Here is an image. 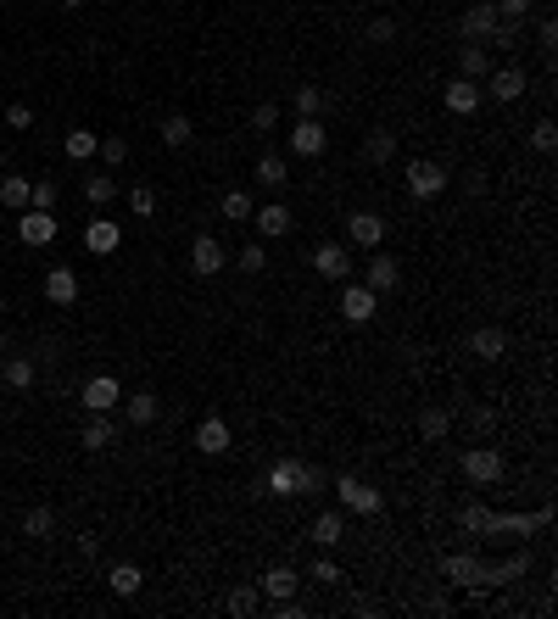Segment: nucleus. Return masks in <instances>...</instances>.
<instances>
[{
	"mask_svg": "<svg viewBox=\"0 0 558 619\" xmlns=\"http://www.w3.org/2000/svg\"><path fill=\"white\" fill-rule=\"evenodd\" d=\"M531 145H536V151H553V145H558V128H553V117H542V123L531 128Z\"/></svg>",
	"mask_w": 558,
	"mask_h": 619,
	"instance_id": "obj_49",
	"label": "nucleus"
},
{
	"mask_svg": "<svg viewBox=\"0 0 558 619\" xmlns=\"http://www.w3.org/2000/svg\"><path fill=\"white\" fill-rule=\"evenodd\" d=\"M374 302L380 296H374L364 279H341V318L352 324V330H364V324L374 318Z\"/></svg>",
	"mask_w": 558,
	"mask_h": 619,
	"instance_id": "obj_5",
	"label": "nucleus"
},
{
	"mask_svg": "<svg viewBox=\"0 0 558 619\" xmlns=\"http://www.w3.org/2000/svg\"><path fill=\"white\" fill-rule=\"evenodd\" d=\"M480 84H486L480 95H491V101H503V107H514L519 95L531 89V84H525V73H519V68H491V73H486Z\"/></svg>",
	"mask_w": 558,
	"mask_h": 619,
	"instance_id": "obj_10",
	"label": "nucleus"
},
{
	"mask_svg": "<svg viewBox=\"0 0 558 619\" xmlns=\"http://www.w3.org/2000/svg\"><path fill=\"white\" fill-rule=\"evenodd\" d=\"M402 184H408L413 202H436V195L452 184V174L441 168V162H430V156H413V162H408V174H402Z\"/></svg>",
	"mask_w": 558,
	"mask_h": 619,
	"instance_id": "obj_1",
	"label": "nucleus"
},
{
	"mask_svg": "<svg viewBox=\"0 0 558 619\" xmlns=\"http://www.w3.org/2000/svg\"><path fill=\"white\" fill-rule=\"evenodd\" d=\"M112 436H118L112 413H90V425L79 430V446H84V452H107V446H112Z\"/></svg>",
	"mask_w": 558,
	"mask_h": 619,
	"instance_id": "obj_25",
	"label": "nucleus"
},
{
	"mask_svg": "<svg viewBox=\"0 0 558 619\" xmlns=\"http://www.w3.org/2000/svg\"><path fill=\"white\" fill-rule=\"evenodd\" d=\"M441 101H447V112L469 117V112H480V84H475V79H452V84L441 89Z\"/></svg>",
	"mask_w": 558,
	"mask_h": 619,
	"instance_id": "obj_19",
	"label": "nucleus"
},
{
	"mask_svg": "<svg viewBox=\"0 0 558 619\" xmlns=\"http://www.w3.org/2000/svg\"><path fill=\"white\" fill-rule=\"evenodd\" d=\"M285 145H290V156H324V151H330V135H324L318 117H297V128L285 135Z\"/></svg>",
	"mask_w": 558,
	"mask_h": 619,
	"instance_id": "obj_7",
	"label": "nucleus"
},
{
	"mask_svg": "<svg viewBox=\"0 0 558 619\" xmlns=\"http://www.w3.org/2000/svg\"><path fill=\"white\" fill-rule=\"evenodd\" d=\"M313 274H318V279H330V285L352 279V257H346V246H341V240H318V251H313Z\"/></svg>",
	"mask_w": 558,
	"mask_h": 619,
	"instance_id": "obj_8",
	"label": "nucleus"
},
{
	"mask_svg": "<svg viewBox=\"0 0 558 619\" xmlns=\"http://www.w3.org/2000/svg\"><path fill=\"white\" fill-rule=\"evenodd\" d=\"M536 40H542V45H547V51H553V45H558V23H553V17H542V23H536Z\"/></svg>",
	"mask_w": 558,
	"mask_h": 619,
	"instance_id": "obj_55",
	"label": "nucleus"
},
{
	"mask_svg": "<svg viewBox=\"0 0 558 619\" xmlns=\"http://www.w3.org/2000/svg\"><path fill=\"white\" fill-rule=\"evenodd\" d=\"M34 357H0V380H6L12 390H28V385H34Z\"/></svg>",
	"mask_w": 558,
	"mask_h": 619,
	"instance_id": "obj_29",
	"label": "nucleus"
},
{
	"mask_svg": "<svg viewBox=\"0 0 558 619\" xmlns=\"http://www.w3.org/2000/svg\"><path fill=\"white\" fill-rule=\"evenodd\" d=\"M95 145H101V135H90V128H73L68 140H61V151H68L73 162H84V156H95Z\"/></svg>",
	"mask_w": 558,
	"mask_h": 619,
	"instance_id": "obj_36",
	"label": "nucleus"
},
{
	"mask_svg": "<svg viewBox=\"0 0 558 619\" xmlns=\"http://www.w3.org/2000/svg\"><path fill=\"white\" fill-rule=\"evenodd\" d=\"M251 218H257V240H285L290 235V207H279V202L257 207Z\"/></svg>",
	"mask_w": 558,
	"mask_h": 619,
	"instance_id": "obj_21",
	"label": "nucleus"
},
{
	"mask_svg": "<svg viewBox=\"0 0 558 619\" xmlns=\"http://www.w3.org/2000/svg\"><path fill=\"white\" fill-rule=\"evenodd\" d=\"M436 569H441V580H452V586H464V592H486V569H491V564L469 558V552H447V558H441Z\"/></svg>",
	"mask_w": 558,
	"mask_h": 619,
	"instance_id": "obj_4",
	"label": "nucleus"
},
{
	"mask_svg": "<svg viewBox=\"0 0 558 619\" xmlns=\"http://www.w3.org/2000/svg\"><path fill=\"white\" fill-rule=\"evenodd\" d=\"M51 530H56V513H51V508H28V513H23V536L45 541Z\"/></svg>",
	"mask_w": 558,
	"mask_h": 619,
	"instance_id": "obj_35",
	"label": "nucleus"
},
{
	"mask_svg": "<svg viewBox=\"0 0 558 619\" xmlns=\"http://www.w3.org/2000/svg\"><path fill=\"white\" fill-rule=\"evenodd\" d=\"M28 123H34V107H6V128H28Z\"/></svg>",
	"mask_w": 558,
	"mask_h": 619,
	"instance_id": "obj_54",
	"label": "nucleus"
},
{
	"mask_svg": "<svg viewBox=\"0 0 558 619\" xmlns=\"http://www.w3.org/2000/svg\"><path fill=\"white\" fill-rule=\"evenodd\" d=\"M307 536H313V547H324V552L341 547V541H346V513H341V508H324L313 525H307Z\"/></svg>",
	"mask_w": 558,
	"mask_h": 619,
	"instance_id": "obj_15",
	"label": "nucleus"
},
{
	"mask_svg": "<svg viewBox=\"0 0 558 619\" xmlns=\"http://www.w3.org/2000/svg\"><path fill=\"white\" fill-rule=\"evenodd\" d=\"M223 263H229L223 246H218L213 235H195V246H190V268L202 274V279H213V274H223Z\"/></svg>",
	"mask_w": 558,
	"mask_h": 619,
	"instance_id": "obj_17",
	"label": "nucleus"
},
{
	"mask_svg": "<svg viewBox=\"0 0 558 619\" xmlns=\"http://www.w3.org/2000/svg\"><path fill=\"white\" fill-rule=\"evenodd\" d=\"M290 107H297V117H318V107H324V89H313V84L290 89Z\"/></svg>",
	"mask_w": 558,
	"mask_h": 619,
	"instance_id": "obj_39",
	"label": "nucleus"
},
{
	"mask_svg": "<svg viewBox=\"0 0 558 619\" xmlns=\"http://www.w3.org/2000/svg\"><path fill=\"white\" fill-rule=\"evenodd\" d=\"M307 580H318V586H341V564H336V558H313V564H307Z\"/></svg>",
	"mask_w": 558,
	"mask_h": 619,
	"instance_id": "obj_44",
	"label": "nucleus"
},
{
	"mask_svg": "<svg viewBox=\"0 0 558 619\" xmlns=\"http://www.w3.org/2000/svg\"><path fill=\"white\" fill-rule=\"evenodd\" d=\"M84 246H90L95 257H112V251L123 246V223H112V218H90V230H84Z\"/></svg>",
	"mask_w": 558,
	"mask_h": 619,
	"instance_id": "obj_18",
	"label": "nucleus"
},
{
	"mask_svg": "<svg viewBox=\"0 0 558 619\" xmlns=\"http://www.w3.org/2000/svg\"><path fill=\"white\" fill-rule=\"evenodd\" d=\"M0 202L23 212V207H28V179H17V174H12V179H0Z\"/></svg>",
	"mask_w": 558,
	"mask_h": 619,
	"instance_id": "obj_42",
	"label": "nucleus"
},
{
	"mask_svg": "<svg viewBox=\"0 0 558 619\" xmlns=\"http://www.w3.org/2000/svg\"><path fill=\"white\" fill-rule=\"evenodd\" d=\"M95 156H101L107 168H123V162H128V140H123V135H107L101 145H95Z\"/></svg>",
	"mask_w": 558,
	"mask_h": 619,
	"instance_id": "obj_40",
	"label": "nucleus"
},
{
	"mask_svg": "<svg viewBox=\"0 0 558 619\" xmlns=\"http://www.w3.org/2000/svg\"><path fill=\"white\" fill-rule=\"evenodd\" d=\"M447 430H452V413L447 408H424L419 413V436L424 441H447Z\"/></svg>",
	"mask_w": 558,
	"mask_h": 619,
	"instance_id": "obj_31",
	"label": "nucleus"
},
{
	"mask_svg": "<svg viewBox=\"0 0 558 619\" xmlns=\"http://www.w3.org/2000/svg\"><path fill=\"white\" fill-rule=\"evenodd\" d=\"M61 6H68V12H79V6H90V0H61Z\"/></svg>",
	"mask_w": 558,
	"mask_h": 619,
	"instance_id": "obj_56",
	"label": "nucleus"
},
{
	"mask_svg": "<svg viewBox=\"0 0 558 619\" xmlns=\"http://www.w3.org/2000/svg\"><path fill=\"white\" fill-rule=\"evenodd\" d=\"M190 140H195V128H190V117H184V112L162 117V145H174V151H179V145H190Z\"/></svg>",
	"mask_w": 558,
	"mask_h": 619,
	"instance_id": "obj_34",
	"label": "nucleus"
},
{
	"mask_svg": "<svg viewBox=\"0 0 558 619\" xmlns=\"http://www.w3.org/2000/svg\"><path fill=\"white\" fill-rule=\"evenodd\" d=\"M364 285L374 290V296H385V290H397V285H402V268H397V257H385V251L374 246L369 268H364Z\"/></svg>",
	"mask_w": 558,
	"mask_h": 619,
	"instance_id": "obj_13",
	"label": "nucleus"
},
{
	"mask_svg": "<svg viewBox=\"0 0 558 619\" xmlns=\"http://www.w3.org/2000/svg\"><path fill=\"white\" fill-rule=\"evenodd\" d=\"M45 296H51L56 307H73V302H79V274H73L68 263H56V268L45 274Z\"/></svg>",
	"mask_w": 558,
	"mask_h": 619,
	"instance_id": "obj_20",
	"label": "nucleus"
},
{
	"mask_svg": "<svg viewBox=\"0 0 558 619\" xmlns=\"http://www.w3.org/2000/svg\"><path fill=\"white\" fill-rule=\"evenodd\" d=\"M257 184H262V190H285V184H290V162L274 156V151L257 156Z\"/></svg>",
	"mask_w": 558,
	"mask_h": 619,
	"instance_id": "obj_28",
	"label": "nucleus"
},
{
	"mask_svg": "<svg viewBox=\"0 0 558 619\" xmlns=\"http://www.w3.org/2000/svg\"><path fill=\"white\" fill-rule=\"evenodd\" d=\"M486 73H491V45H469L464 40V45H458V79H475L480 84Z\"/></svg>",
	"mask_w": 558,
	"mask_h": 619,
	"instance_id": "obj_24",
	"label": "nucleus"
},
{
	"mask_svg": "<svg viewBox=\"0 0 558 619\" xmlns=\"http://www.w3.org/2000/svg\"><path fill=\"white\" fill-rule=\"evenodd\" d=\"M497 23H503V17H497V6H491V0H475V6L458 17V28H464V40H469V45H486Z\"/></svg>",
	"mask_w": 558,
	"mask_h": 619,
	"instance_id": "obj_11",
	"label": "nucleus"
},
{
	"mask_svg": "<svg viewBox=\"0 0 558 619\" xmlns=\"http://www.w3.org/2000/svg\"><path fill=\"white\" fill-rule=\"evenodd\" d=\"M107 586L118 597H135L140 586H146V575H140V564H112V575H107Z\"/></svg>",
	"mask_w": 558,
	"mask_h": 619,
	"instance_id": "obj_30",
	"label": "nucleus"
},
{
	"mask_svg": "<svg viewBox=\"0 0 558 619\" xmlns=\"http://www.w3.org/2000/svg\"><path fill=\"white\" fill-rule=\"evenodd\" d=\"M313 492H324V469H318V464H302V480H297V497H313Z\"/></svg>",
	"mask_w": 558,
	"mask_h": 619,
	"instance_id": "obj_48",
	"label": "nucleus"
},
{
	"mask_svg": "<svg viewBox=\"0 0 558 619\" xmlns=\"http://www.w3.org/2000/svg\"><path fill=\"white\" fill-rule=\"evenodd\" d=\"M0 140H6V123H0Z\"/></svg>",
	"mask_w": 558,
	"mask_h": 619,
	"instance_id": "obj_57",
	"label": "nucleus"
},
{
	"mask_svg": "<svg viewBox=\"0 0 558 619\" xmlns=\"http://www.w3.org/2000/svg\"><path fill=\"white\" fill-rule=\"evenodd\" d=\"M458 469H464V480L469 485H497L503 474H508V464H503V452L497 446H464V458H458Z\"/></svg>",
	"mask_w": 558,
	"mask_h": 619,
	"instance_id": "obj_2",
	"label": "nucleus"
},
{
	"mask_svg": "<svg viewBox=\"0 0 558 619\" xmlns=\"http://www.w3.org/2000/svg\"><path fill=\"white\" fill-rule=\"evenodd\" d=\"M297 480H302V464L297 458H274L269 474H262V492L285 502V497H297Z\"/></svg>",
	"mask_w": 558,
	"mask_h": 619,
	"instance_id": "obj_12",
	"label": "nucleus"
},
{
	"mask_svg": "<svg viewBox=\"0 0 558 619\" xmlns=\"http://www.w3.org/2000/svg\"><path fill=\"white\" fill-rule=\"evenodd\" d=\"M195 446H202V452H207V458H223V452H229V446H235V436H229V425H223V418H218V413H207V418H202V425H195Z\"/></svg>",
	"mask_w": 558,
	"mask_h": 619,
	"instance_id": "obj_16",
	"label": "nucleus"
},
{
	"mask_svg": "<svg viewBox=\"0 0 558 619\" xmlns=\"http://www.w3.org/2000/svg\"><path fill=\"white\" fill-rule=\"evenodd\" d=\"M28 207H56V179H28Z\"/></svg>",
	"mask_w": 558,
	"mask_h": 619,
	"instance_id": "obj_41",
	"label": "nucleus"
},
{
	"mask_svg": "<svg viewBox=\"0 0 558 619\" xmlns=\"http://www.w3.org/2000/svg\"><path fill=\"white\" fill-rule=\"evenodd\" d=\"M469 352L480 357V363H497V357L508 352V335L497 330V324H480V330L469 335Z\"/></svg>",
	"mask_w": 558,
	"mask_h": 619,
	"instance_id": "obj_23",
	"label": "nucleus"
},
{
	"mask_svg": "<svg viewBox=\"0 0 558 619\" xmlns=\"http://www.w3.org/2000/svg\"><path fill=\"white\" fill-rule=\"evenodd\" d=\"M17 240H23V246H51V240H56V212H45V207H23V218H17Z\"/></svg>",
	"mask_w": 558,
	"mask_h": 619,
	"instance_id": "obj_9",
	"label": "nucleus"
},
{
	"mask_svg": "<svg viewBox=\"0 0 558 619\" xmlns=\"http://www.w3.org/2000/svg\"><path fill=\"white\" fill-rule=\"evenodd\" d=\"M491 6H497L503 23H525V17H531V0H491Z\"/></svg>",
	"mask_w": 558,
	"mask_h": 619,
	"instance_id": "obj_47",
	"label": "nucleus"
},
{
	"mask_svg": "<svg viewBox=\"0 0 558 619\" xmlns=\"http://www.w3.org/2000/svg\"><path fill=\"white\" fill-rule=\"evenodd\" d=\"M0 313H6V296H0Z\"/></svg>",
	"mask_w": 558,
	"mask_h": 619,
	"instance_id": "obj_58",
	"label": "nucleus"
},
{
	"mask_svg": "<svg viewBox=\"0 0 558 619\" xmlns=\"http://www.w3.org/2000/svg\"><path fill=\"white\" fill-rule=\"evenodd\" d=\"M229 614H235V619H246V614H257L262 608V592H257V586H241V592H229V603H223Z\"/></svg>",
	"mask_w": 558,
	"mask_h": 619,
	"instance_id": "obj_37",
	"label": "nucleus"
},
{
	"mask_svg": "<svg viewBox=\"0 0 558 619\" xmlns=\"http://www.w3.org/2000/svg\"><path fill=\"white\" fill-rule=\"evenodd\" d=\"M79 402H84V413H112V408L123 402V385H118L112 374H90L84 390H79Z\"/></svg>",
	"mask_w": 558,
	"mask_h": 619,
	"instance_id": "obj_6",
	"label": "nucleus"
},
{
	"mask_svg": "<svg viewBox=\"0 0 558 619\" xmlns=\"http://www.w3.org/2000/svg\"><path fill=\"white\" fill-rule=\"evenodd\" d=\"M391 156H397V135H391V128H369V140H364V162H369V168H385Z\"/></svg>",
	"mask_w": 558,
	"mask_h": 619,
	"instance_id": "obj_26",
	"label": "nucleus"
},
{
	"mask_svg": "<svg viewBox=\"0 0 558 619\" xmlns=\"http://www.w3.org/2000/svg\"><path fill=\"white\" fill-rule=\"evenodd\" d=\"M274 619H302L307 614V603H297V597H274V608H269Z\"/></svg>",
	"mask_w": 558,
	"mask_h": 619,
	"instance_id": "obj_50",
	"label": "nucleus"
},
{
	"mask_svg": "<svg viewBox=\"0 0 558 619\" xmlns=\"http://www.w3.org/2000/svg\"><path fill=\"white\" fill-rule=\"evenodd\" d=\"M514 40H519V23H497V28H491V40H486V45H497V51H508Z\"/></svg>",
	"mask_w": 558,
	"mask_h": 619,
	"instance_id": "obj_51",
	"label": "nucleus"
},
{
	"mask_svg": "<svg viewBox=\"0 0 558 619\" xmlns=\"http://www.w3.org/2000/svg\"><path fill=\"white\" fill-rule=\"evenodd\" d=\"M156 413H162V402L151 397V390H135V397H123V418H128V425H156Z\"/></svg>",
	"mask_w": 558,
	"mask_h": 619,
	"instance_id": "obj_27",
	"label": "nucleus"
},
{
	"mask_svg": "<svg viewBox=\"0 0 558 619\" xmlns=\"http://www.w3.org/2000/svg\"><path fill=\"white\" fill-rule=\"evenodd\" d=\"M458 525H464L469 536H491V508L486 502H464L458 508Z\"/></svg>",
	"mask_w": 558,
	"mask_h": 619,
	"instance_id": "obj_33",
	"label": "nucleus"
},
{
	"mask_svg": "<svg viewBox=\"0 0 558 619\" xmlns=\"http://www.w3.org/2000/svg\"><path fill=\"white\" fill-rule=\"evenodd\" d=\"M297 586H302V569H290V564H274L269 575L257 580V592H262V597H297Z\"/></svg>",
	"mask_w": 558,
	"mask_h": 619,
	"instance_id": "obj_22",
	"label": "nucleus"
},
{
	"mask_svg": "<svg viewBox=\"0 0 558 619\" xmlns=\"http://www.w3.org/2000/svg\"><path fill=\"white\" fill-rule=\"evenodd\" d=\"M346 235H352V246H369V251H374V246L385 240V218L369 212V207H357V212L346 218Z\"/></svg>",
	"mask_w": 558,
	"mask_h": 619,
	"instance_id": "obj_14",
	"label": "nucleus"
},
{
	"mask_svg": "<svg viewBox=\"0 0 558 619\" xmlns=\"http://www.w3.org/2000/svg\"><path fill=\"white\" fill-rule=\"evenodd\" d=\"M218 212H223L229 223H251V212H257V202H251V195H246V190H229V195H223V202H218Z\"/></svg>",
	"mask_w": 558,
	"mask_h": 619,
	"instance_id": "obj_32",
	"label": "nucleus"
},
{
	"mask_svg": "<svg viewBox=\"0 0 558 619\" xmlns=\"http://www.w3.org/2000/svg\"><path fill=\"white\" fill-rule=\"evenodd\" d=\"M369 40H374V45L397 40V23H391V17H374V23H369Z\"/></svg>",
	"mask_w": 558,
	"mask_h": 619,
	"instance_id": "obj_53",
	"label": "nucleus"
},
{
	"mask_svg": "<svg viewBox=\"0 0 558 619\" xmlns=\"http://www.w3.org/2000/svg\"><path fill=\"white\" fill-rule=\"evenodd\" d=\"M336 497H341V513H364V519H374L385 508V497L374 492L369 480H357V474H341L336 480Z\"/></svg>",
	"mask_w": 558,
	"mask_h": 619,
	"instance_id": "obj_3",
	"label": "nucleus"
},
{
	"mask_svg": "<svg viewBox=\"0 0 558 619\" xmlns=\"http://www.w3.org/2000/svg\"><path fill=\"white\" fill-rule=\"evenodd\" d=\"M84 195H90L95 207H107L112 195H118V179H112V174H90V179H84Z\"/></svg>",
	"mask_w": 558,
	"mask_h": 619,
	"instance_id": "obj_38",
	"label": "nucleus"
},
{
	"mask_svg": "<svg viewBox=\"0 0 558 619\" xmlns=\"http://www.w3.org/2000/svg\"><path fill=\"white\" fill-rule=\"evenodd\" d=\"M241 268H246V274H262V268H269V251H262V240L241 246Z\"/></svg>",
	"mask_w": 558,
	"mask_h": 619,
	"instance_id": "obj_46",
	"label": "nucleus"
},
{
	"mask_svg": "<svg viewBox=\"0 0 558 619\" xmlns=\"http://www.w3.org/2000/svg\"><path fill=\"white\" fill-rule=\"evenodd\" d=\"M251 128H257V135H274V128H279V107H274V101H262V107L251 112Z\"/></svg>",
	"mask_w": 558,
	"mask_h": 619,
	"instance_id": "obj_45",
	"label": "nucleus"
},
{
	"mask_svg": "<svg viewBox=\"0 0 558 619\" xmlns=\"http://www.w3.org/2000/svg\"><path fill=\"white\" fill-rule=\"evenodd\" d=\"M469 430H475V436H491V430H497V413H491V408H475V413H469Z\"/></svg>",
	"mask_w": 558,
	"mask_h": 619,
	"instance_id": "obj_52",
	"label": "nucleus"
},
{
	"mask_svg": "<svg viewBox=\"0 0 558 619\" xmlns=\"http://www.w3.org/2000/svg\"><path fill=\"white\" fill-rule=\"evenodd\" d=\"M128 212H135V218H151V212H156V190H151V184H135V190H128Z\"/></svg>",
	"mask_w": 558,
	"mask_h": 619,
	"instance_id": "obj_43",
	"label": "nucleus"
},
{
	"mask_svg": "<svg viewBox=\"0 0 558 619\" xmlns=\"http://www.w3.org/2000/svg\"><path fill=\"white\" fill-rule=\"evenodd\" d=\"M0 357H6V341H0Z\"/></svg>",
	"mask_w": 558,
	"mask_h": 619,
	"instance_id": "obj_59",
	"label": "nucleus"
}]
</instances>
